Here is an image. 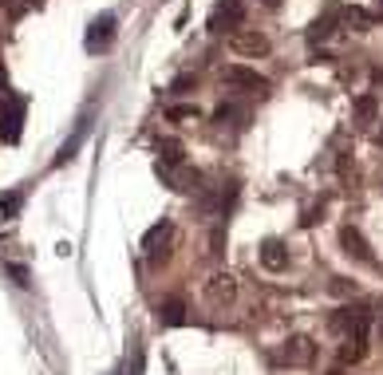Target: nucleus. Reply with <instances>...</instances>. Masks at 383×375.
I'll use <instances>...</instances> for the list:
<instances>
[{
  "label": "nucleus",
  "mask_w": 383,
  "mask_h": 375,
  "mask_svg": "<svg viewBox=\"0 0 383 375\" xmlns=\"http://www.w3.org/2000/svg\"><path fill=\"white\" fill-rule=\"evenodd\" d=\"M0 9H9V16H20V12H24V0H0Z\"/></svg>",
  "instance_id": "obj_24"
},
{
  "label": "nucleus",
  "mask_w": 383,
  "mask_h": 375,
  "mask_svg": "<svg viewBox=\"0 0 383 375\" xmlns=\"http://www.w3.org/2000/svg\"><path fill=\"white\" fill-rule=\"evenodd\" d=\"M379 336H383V312H379Z\"/></svg>",
  "instance_id": "obj_28"
},
{
  "label": "nucleus",
  "mask_w": 383,
  "mask_h": 375,
  "mask_svg": "<svg viewBox=\"0 0 383 375\" xmlns=\"http://www.w3.org/2000/svg\"><path fill=\"white\" fill-rule=\"evenodd\" d=\"M20 123H24V99L20 95H4L0 99V138L4 143H20Z\"/></svg>",
  "instance_id": "obj_1"
},
{
  "label": "nucleus",
  "mask_w": 383,
  "mask_h": 375,
  "mask_svg": "<svg viewBox=\"0 0 383 375\" xmlns=\"http://www.w3.org/2000/svg\"><path fill=\"white\" fill-rule=\"evenodd\" d=\"M111 40H115V16H111V12H103V16L91 24V32H87V51L111 48Z\"/></svg>",
  "instance_id": "obj_5"
},
{
  "label": "nucleus",
  "mask_w": 383,
  "mask_h": 375,
  "mask_svg": "<svg viewBox=\"0 0 383 375\" xmlns=\"http://www.w3.org/2000/svg\"><path fill=\"white\" fill-rule=\"evenodd\" d=\"M9 273L16 277L20 284H28V269H24V264H9Z\"/></svg>",
  "instance_id": "obj_25"
},
{
  "label": "nucleus",
  "mask_w": 383,
  "mask_h": 375,
  "mask_svg": "<svg viewBox=\"0 0 383 375\" xmlns=\"http://www.w3.org/2000/svg\"><path fill=\"white\" fill-rule=\"evenodd\" d=\"M210 253L213 257L225 253V230H222V225H213V233H210Z\"/></svg>",
  "instance_id": "obj_18"
},
{
  "label": "nucleus",
  "mask_w": 383,
  "mask_h": 375,
  "mask_svg": "<svg viewBox=\"0 0 383 375\" xmlns=\"http://www.w3.org/2000/svg\"><path fill=\"white\" fill-rule=\"evenodd\" d=\"M83 130H87V123H79V130H76V135H71L63 146H60V158H56V166H63V163L71 158V154H76V146H79V138H83Z\"/></svg>",
  "instance_id": "obj_16"
},
{
  "label": "nucleus",
  "mask_w": 383,
  "mask_h": 375,
  "mask_svg": "<svg viewBox=\"0 0 383 375\" xmlns=\"http://www.w3.org/2000/svg\"><path fill=\"white\" fill-rule=\"evenodd\" d=\"M158 324L162 328H182L186 324V304H182V300H166V304H158Z\"/></svg>",
  "instance_id": "obj_11"
},
{
  "label": "nucleus",
  "mask_w": 383,
  "mask_h": 375,
  "mask_svg": "<svg viewBox=\"0 0 383 375\" xmlns=\"http://www.w3.org/2000/svg\"><path fill=\"white\" fill-rule=\"evenodd\" d=\"M158 154H162L158 166H182V143H178V138H166V143H158Z\"/></svg>",
  "instance_id": "obj_14"
},
{
  "label": "nucleus",
  "mask_w": 383,
  "mask_h": 375,
  "mask_svg": "<svg viewBox=\"0 0 383 375\" xmlns=\"http://www.w3.org/2000/svg\"><path fill=\"white\" fill-rule=\"evenodd\" d=\"M261 264L269 269V273H285V269H289V249H285L277 237H269L261 245Z\"/></svg>",
  "instance_id": "obj_7"
},
{
  "label": "nucleus",
  "mask_w": 383,
  "mask_h": 375,
  "mask_svg": "<svg viewBox=\"0 0 383 375\" xmlns=\"http://www.w3.org/2000/svg\"><path fill=\"white\" fill-rule=\"evenodd\" d=\"M375 83H383V68H379V71H375Z\"/></svg>",
  "instance_id": "obj_27"
},
{
  "label": "nucleus",
  "mask_w": 383,
  "mask_h": 375,
  "mask_svg": "<svg viewBox=\"0 0 383 375\" xmlns=\"http://www.w3.org/2000/svg\"><path fill=\"white\" fill-rule=\"evenodd\" d=\"M194 83H198V76H178V79L170 83V91H190Z\"/></svg>",
  "instance_id": "obj_23"
},
{
  "label": "nucleus",
  "mask_w": 383,
  "mask_h": 375,
  "mask_svg": "<svg viewBox=\"0 0 383 375\" xmlns=\"http://www.w3.org/2000/svg\"><path fill=\"white\" fill-rule=\"evenodd\" d=\"M340 245H344V253H348V257H356V261H364V264L375 261L372 245H367V237L356 230V225H344V230H340Z\"/></svg>",
  "instance_id": "obj_3"
},
{
  "label": "nucleus",
  "mask_w": 383,
  "mask_h": 375,
  "mask_svg": "<svg viewBox=\"0 0 383 375\" xmlns=\"http://www.w3.org/2000/svg\"><path fill=\"white\" fill-rule=\"evenodd\" d=\"M225 83L245 87V91H269V79H265L261 71H253V68H241V63L225 68Z\"/></svg>",
  "instance_id": "obj_4"
},
{
  "label": "nucleus",
  "mask_w": 383,
  "mask_h": 375,
  "mask_svg": "<svg viewBox=\"0 0 383 375\" xmlns=\"http://www.w3.org/2000/svg\"><path fill=\"white\" fill-rule=\"evenodd\" d=\"M230 119H238V107H233V103H222V107L213 111V123H230Z\"/></svg>",
  "instance_id": "obj_21"
},
{
  "label": "nucleus",
  "mask_w": 383,
  "mask_h": 375,
  "mask_svg": "<svg viewBox=\"0 0 383 375\" xmlns=\"http://www.w3.org/2000/svg\"><path fill=\"white\" fill-rule=\"evenodd\" d=\"M356 119L359 123H372L375 119V95H359V99H356Z\"/></svg>",
  "instance_id": "obj_15"
},
{
  "label": "nucleus",
  "mask_w": 383,
  "mask_h": 375,
  "mask_svg": "<svg viewBox=\"0 0 383 375\" xmlns=\"http://www.w3.org/2000/svg\"><path fill=\"white\" fill-rule=\"evenodd\" d=\"M332 292L336 297H356V281H348V277H332Z\"/></svg>",
  "instance_id": "obj_19"
},
{
  "label": "nucleus",
  "mask_w": 383,
  "mask_h": 375,
  "mask_svg": "<svg viewBox=\"0 0 383 375\" xmlns=\"http://www.w3.org/2000/svg\"><path fill=\"white\" fill-rule=\"evenodd\" d=\"M344 20H348V24H356V32H364V28L372 24V16H367L364 9H344Z\"/></svg>",
  "instance_id": "obj_17"
},
{
  "label": "nucleus",
  "mask_w": 383,
  "mask_h": 375,
  "mask_svg": "<svg viewBox=\"0 0 383 375\" xmlns=\"http://www.w3.org/2000/svg\"><path fill=\"white\" fill-rule=\"evenodd\" d=\"M233 292H238V284H233L230 273L210 277V284H205V297H210L213 304H225V300H233Z\"/></svg>",
  "instance_id": "obj_8"
},
{
  "label": "nucleus",
  "mask_w": 383,
  "mask_h": 375,
  "mask_svg": "<svg viewBox=\"0 0 383 375\" xmlns=\"http://www.w3.org/2000/svg\"><path fill=\"white\" fill-rule=\"evenodd\" d=\"M170 119H198V107H170Z\"/></svg>",
  "instance_id": "obj_22"
},
{
  "label": "nucleus",
  "mask_w": 383,
  "mask_h": 375,
  "mask_svg": "<svg viewBox=\"0 0 383 375\" xmlns=\"http://www.w3.org/2000/svg\"><path fill=\"white\" fill-rule=\"evenodd\" d=\"M131 375H143V351H135V364H131Z\"/></svg>",
  "instance_id": "obj_26"
},
{
  "label": "nucleus",
  "mask_w": 383,
  "mask_h": 375,
  "mask_svg": "<svg viewBox=\"0 0 383 375\" xmlns=\"http://www.w3.org/2000/svg\"><path fill=\"white\" fill-rule=\"evenodd\" d=\"M312 356H316V344L308 340V336H292V340L285 344V359H289V364H312Z\"/></svg>",
  "instance_id": "obj_10"
},
{
  "label": "nucleus",
  "mask_w": 383,
  "mask_h": 375,
  "mask_svg": "<svg viewBox=\"0 0 383 375\" xmlns=\"http://www.w3.org/2000/svg\"><path fill=\"white\" fill-rule=\"evenodd\" d=\"M170 233H174V225L170 222H166V217H162V222L158 225H150V230H146V237H143V249H146V253H158V245H162V241H166V237H170Z\"/></svg>",
  "instance_id": "obj_12"
},
{
  "label": "nucleus",
  "mask_w": 383,
  "mask_h": 375,
  "mask_svg": "<svg viewBox=\"0 0 383 375\" xmlns=\"http://www.w3.org/2000/svg\"><path fill=\"white\" fill-rule=\"evenodd\" d=\"M241 20H245V4H241V0H218L210 20H205V28H210V32H225V28H238Z\"/></svg>",
  "instance_id": "obj_2"
},
{
  "label": "nucleus",
  "mask_w": 383,
  "mask_h": 375,
  "mask_svg": "<svg viewBox=\"0 0 383 375\" xmlns=\"http://www.w3.org/2000/svg\"><path fill=\"white\" fill-rule=\"evenodd\" d=\"M230 48L238 51V56H265V51H269V40H265L261 32H233Z\"/></svg>",
  "instance_id": "obj_6"
},
{
  "label": "nucleus",
  "mask_w": 383,
  "mask_h": 375,
  "mask_svg": "<svg viewBox=\"0 0 383 375\" xmlns=\"http://www.w3.org/2000/svg\"><path fill=\"white\" fill-rule=\"evenodd\" d=\"M379 143H383V130H379Z\"/></svg>",
  "instance_id": "obj_30"
},
{
  "label": "nucleus",
  "mask_w": 383,
  "mask_h": 375,
  "mask_svg": "<svg viewBox=\"0 0 383 375\" xmlns=\"http://www.w3.org/2000/svg\"><path fill=\"white\" fill-rule=\"evenodd\" d=\"M344 12L340 9H328L324 16H316L312 20V28H308V43H320V40H328V36L336 32V20H340Z\"/></svg>",
  "instance_id": "obj_9"
},
{
  "label": "nucleus",
  "mask_w": 383,
  "mask_h": 375,
  "mask_svg": "<svg viewBox=\"0 0 383 375\" xmlns=\"http://www.w3.org/2000/svg\"><path fill=\"white\" fill-rule=\"evenodd\" d=\"M367 356V336H348V344L340 348V364H359Z\"/></svg>",
  "instance_id": "obj_13"
},
{
  "label": "nucleus",
  "mask_w": 383,
  "mask_h": 375,
  "mask_svg": "<svg viewBox=\"0 0 383 375\" xmlns=\"http://www.w3.org/2000/svg\"><path fill=\"white\" fill-rule=\"evenodd\" d=\"M16 210H20V194H4V197H0V213H4V217H16Z\"/></svg>",
  "instance_id": "obj_20"
},
{
  "label": "nucleus",
  "mask_w": 383,
  "mask_h": 375,
  "mask_svg": "<svg viewBox=\"0 0 383 375\" xmlns=\"http://www.w3.org/2000/svg\"><path fill=\"white\" fill-rule=\"evenodd\" d=\"M328 375H344V371H340V367H336V371H328Z\"/></svg>",
  "instance_id": "obj_29"
}]
</instances>
